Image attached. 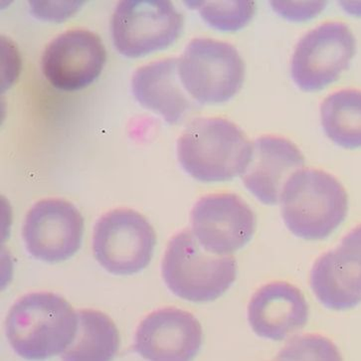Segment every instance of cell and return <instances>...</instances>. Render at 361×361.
Here are the masks:
<instances>
[{"mask_svg":"<svg viewBox=\"0 0 361 361\" xmlns=\"http://www.w3.org/2000/svg\"><path fill=\"white\" fill-rule=\"evenodd\" d=\"M78 329V314L60 295L30 293L9 310L6 338L16 355L27 360L62 355Z\"/></svg>","mask_w":361,"mask_h":361,"instance_id":"6da1fadb","label":"cell"},{"mask_svg":"<svg viewBox=\"0 0 361 361\" xmlns=\"http://www.w3.org/2000/svg\"><path fill=\"white\" fill-rule=\"evenodd\" d=\"M252 144L243 130L223 118H197L178 140L179 164L201 183H225L241 176Z\"/></svg>","mask_w":361,"mask_h":361,"instance_id":"7a4b0ae2","label":"cell"},{"mask_svg":"<svg viewBox=\"0 0 361 361\" xmlns=\"http://www.w3.org/2000/svg\"><path fill=\"white\" fill-rule=\"evenodd\" d=\"M283 222L295 236L324 240L333 234L348 212V196L338 179L321 169L293 173L280 197Z\"/></svg>","mask_w":361,"mask_h":361,"instance_id":"3957f363","label":"cell"},{"mask_svg":"<svg viewBox=\"0 0 361 361\" xmlns=\"http://www.w3.org/2000/svg\"><path fill=\"white\" fill-rule=\"evenodd\" d=\"M233 256L206 252L191 230L174 235L167 245L161 272L167 288L191 302H209L221 297L237 278Z\"/></svg>","mask_w":361,"mask_h":361,"instance_id":"277c9868","label":"cell"},{"mask_svg":"<svg viewBox=\"0 0 361 361\" xmlns=\"http://www.w3.org/2000/svg\"><path fill=\"white\" fill-rule=\"evenodd\" d=\"M246 66L233 45L195 38L178 58L180 83L200 105H216L231 100L241 90Z\"/></svg>","mask_w":361,"mask_h":361,"instance_id":"5b68a950","label":"cell"},{"mask_svg":"<svg viewBox=\"0 0 361 361\" xmlns=\"http://www.w3.org/2000/svg\"><path fill=\"white\" fill-rule=\"evenodd\" d=\"M183 25V13L171 1L123 0L111 17V37L121 54L140 58L173 45Z\"/></svg>","mask_w":361,"mask_h":361,"instance_id":"8992f818","label":"cell"},{"mask_svg":"<svg viewBox=\"0 0 361 361\" xmlns=\"http://www.w3.org/2000/svg\"><path fill=\"white\" fill-rule=\"evenodd\" d=\"M156 245L154 227L135 210H111L94 225V255L114 275H134L144 270L152 261Z\"/></svg>","mask_w":361,"mask_h":361,"instance_id":"52a82bcc","label":"cell"},{"mask_svg":"<svg viewBox=\"0 0 361 361\" xmlns=\"http://www.w3.org/2000/svg\"><path fill=\"white\" fill-rule=\"evenodd\" d=\"M355 53V37L346 24H322L295 46L290 63L293 81L304 92L326 88L348 69Z\"/></svg>","mask_w":361,"mask_h":361,"instance_id":"ba28073f","label":"cell"},{"mask_svg":"<svg viewBox=\"0 0 361 361\" xmlns=\"http://www.w3.org/2000/svg\"><path fill=\"white\" fill-rule=\"evenodd\" d=\"M191 232L200 246L216 256H231L255 233V213L240 196L216 193L200 198L190 214Z\"/></svg>","mask_w":361,"mask_h":361,"instance_id":"9c48e42d","label":"cell"},{"mask_svg":"<svg viewBox=\"0 0 361 361\" xmlns=\"http://www.w3.org/2000/svg\"><path fill=\"white\" fill-rule=\"evenodd\" d=\"M84 218L72 203L58 198L43 200L29 210L23 237L28 253L46 263H61L81 247Z\"/></svg>","mask_w":361,"mask_h":361,"instance_id":"30bf717a","label":"cell"},{"mask_svg":"<svg viewBox=\"0 0 361 361\" xmlns=\"http://www.w3.org/2000/svg\"><path fill=\"white\" fill-rule=\"evenodd\" d=\"M106 61L105 46L97 34L74 29L55 38L42 56L43 74L56 89L86 88L100 76Z\"/></svg>","mask_w":361,"mask_h":361,"instance_id":"8fae6325","label":"cell"},{"mask_svg":"<svg viewBox=\"0 0 361 361\" xmlns=\"http://www.w3.org/2000/svg\"><path fill=\"white\" fill-rule=\"evenodd\" d=\"M202 339L200 322L192 314L164 307L140 322L134 348L147 360L188 361L200 353Z\"/></svg>","mask_w":361,"mask_h":361,"instance_id":"7c38bea8","label":"cell"},{"mask_svg":"<svg viewBox=\"0 0 361 361\" xmlns=\"http://www.w3.org/2000/svg\"><path fill=\"white\" fill-rule=\"evenodd\" d=\"M360 229H353L338 247L322 254L312 266L310 283L322 306L348 311L360 302Z\"/></svg>","mask_w":361,"mask_h":361,"instance_id":"4fadbf2b","label":"cell"},{"mask_svg":"<svg viewBox=\"0 0 361 361\" xmlns=\"http://www.w3.org/2000/svg\"><path fill=\"white\" fill-rule=\"evenodd\" d=\"M304 167V154L294 142L277 135H263L252 144L250 159L240 178L260 202L276 205L288 179Z\"/></svg>","mask_w":361,"mask_h":361,"instance_id":"5bb4252c","label":"cell"},{"mask_svg":"<svg viewBox=\"0 0 361 361\" xmlns=\"http://www.w3.org/2000/svg\"><path fill=\"white\" fill-rule=\"evenodd\" d=\"M304 294L292 283L272 282L253 295L248 305L249 324L260 338L282 341L299 333L309 321Z\"/></svg>","mask_w":361,"mask_h":361,"instance_id":"9a60e30c","label":"cell"},{"mask_svg":"<svg viewBox=\"0 0 361 361\" xmlns=\"http://www.w3.org/2000/svg\"><path fill=\"white\" fill-rule=\"evenodd\" d=\"M135 100L169 125H178L195 108L180 83L178 58L159 60L139 68L132 79Z\"/></svg>","mask_w":361,"mask_h":361,"instance_id":"2e32d148","label":"cell"},{"mask_svg":"<svg viewBox=\"0 0 361 361\" xmlns=\"http://www.w3.org/2000/svg\"><path fill=\"white\" fill-rule=\"evenodd\" d=\"M78 329L71 345L62 353L64 360L108 361L120 348V334L115 322L104 312L80 310Z\"/></svg>","mask_w":361,"mask_h":361,"instance_id":"e0dca14e","label":"cell"},{"mask_svg":"<svg viewBox=\"0 0 361 361\" xmlns=\"http://www.w3.org/2000/svg\"><path fill=\"white\" fill-rule=\"evenodd\" d=\"M361 94L358 90H341L329 94L321 106L324 133L334 144L346 149L361 145Z\"/></svg>","mask_w":361,"mask_h":361,"instance_id":"ac0fdd59","label":"cell"},{"mask_svg":"<svg viewBox=\"0 0 361 361\" xmlns=\"http://www.w3.org/2000/svg\"><path fill=\"white\" fill-rule=\"evenodd\" d=\"M188 7L197 9L208 25L224 32L244 28L255 14L254 1H189Z\"/></svg>","mask_w":361,"mask_h":361,"instance_id":"d6986e66","label":"cell"},{"mask_svg":"<svg viewBox=\"0 0 361 361\" xmlns=\"http://www.w3.org/2000/svg\"><path fill=\"white\" fill-rule=\"evenodd\" d=\"M277 358L281 360H341V355L329 338L317 334H305L290 339Z\"/></svg>","mask_w":361,"mask_h":361,"instance_id":"ffe728a7","label":"cell"},{"mask_svg":"<svg viewBox=\"0 0 361 361\" xmlns=\"http://www.w3.org/2000/svg\"><path fill=\"white\" fill-rule=\"evenodd\" d=\"M274 11L289 21L302 23L319 16L324 8V1H272Z\"/></svg>","mask_w":361,"mask_h":361,"instance_id":"44dd1931","label":"cell"},{"mask_svg":"<svg viewBox=\"0 0 361 361\" xmlns=\"http://www.w3.org/2000/svg\"><path fill=\"white\" fill-rule=\"evenodd\" d=\"M84 2L79 1H30L33 16L42 20L63 21L76 13Z\"/></svg>","mask_w":361,"mask_h":361,"instance_id":"7402d4cb","label":"cell"}]
</instances>
